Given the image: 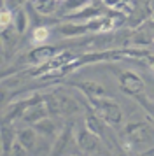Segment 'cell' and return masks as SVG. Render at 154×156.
Here are the masks:
<instances>
[{
    "instance_id": "obj_1",
    "label": "cell",
    "mask_w": 154,
    "mask_h": 156,
    "mask_svg": "<svg viewBox=\"0 0 154 156\" xmlns=\"http://www.w3.org/2000/svg\"><path fill=\"white\" fill-rule=\"evenodd\" d=\"M119 146L128 153L149 151L154 147V125L149 121H130L119 132Z\"/></svg>"
},
{
    "instance_id": "obj_2",
    "label": "cell",
    "mask_w": 154,
    "mask_h": 156,
    "mask_svg": "<svg viewBox=\"0 0 154 156\" xmlns=\"http://www.w3.org/2000/svg\"><path fill=\"white\" fill-rule=\"evenodd\" d=\"M86 104L89 107L91 112H95L103 121L109 128H117L123 125V109L116 100H112L109 95L107 97H93V98H86Z\"/></svg>"
},
{
    "instance_id": "obj_3",
    "label": "cell",
    "mask_w": 154,
    "mask_h": 156,
    "mask_svg": "<svg viewBox=\"0 0 154 156\" xmlns=\"http://www.w3.org/2000/svg\"><path fill=\"white\" fill-rule=\"evenodd\" d=\"M116 76H117L119 90L124 95L135 98L137 102H140L149 112H152V104H151L149 97L145 95V83H144L142 76H138L137 72H133V70H117Z\"/></svg>"
},
{
    "instance_id": "obj_4",
    "label": "cell",
    "mask_w": 154,
    "mask_h": 156,
    "mask_svg": "<svg viewBox=\"0 0 154 156\" xmlns=\"http://www.w3.org/2000/svg\"><path fill=\"white\" fill-rule=\"evenodd\" d=\"M46 105H47L49 116L51 118H67L75 112H82V107L79 100L70 97L63 90H53L46 93Z\"/></svg>"
},
{
    "instance_id": "obj_5",
    "label": "cell",
    "mask_w": 154,
    "mask_h": 156,
    "mask_svg": "<svg viewBox=\"0 0 154 156\" xmlns=\"http://www.w3.org/2000/svg\"><path fill=\"white\" fill-rule=\"evenodd\" d=\"M46 100V93H40V91H33L30 93L28 97L25 98H18L11 102L9 105L4 109V114H2V125H12L14 121L18 119H23V116L32 109L33 105L40 104Z\"/></svg>"
},
{
    "instance_id": "obj_6",
    "label": "cell",
    "mask_w": 154,
    "mask_h": 156,
    "mask_svg": "<svg viewBox=\"0 0 154 156\" xmlns=\"http://www.w3.org/2000/svg\"><path fill=\"white\" fill-rule=\"evenodd\" d=\"M105 142L95 135L93 132H89L86 126L77 128L75 130V147L77 153H81L84 156H98L103 151Z\"/></svg>"
},
{
    "instance_id": "obj_7",
    "label": "cell",
    "mask_w": 154,
    "mask_h": 156,
    "mask_svg": "<svg viewBox=\"0 0 154 156\" xmlns=\"http://www.w3.org/2000/svg\"><path fill=\"white\" fill-rule=\"evenodd\" d=\"M154 44V20H145L142 21L138 27L130 32V35L126 39L124 46H131V48H147Z\"/></svg>"
},
{
    "instance_id": "obj_8",
    "label": "cell",
    "mask_w": 154,
    "mask_h": 156,
    "mask_svg": "<svg viewBox=\"0 0 154 156\" xmlns=\"http://www.w3.org/2000/svg\"><path fill=\"white\" fill-rule=\"evenodd\" d=\"M95 2H96V0H60L56 16L74 20V18H77L81 12H84L88 7H91Z\"/></svg>"
},
{
    "instance_id": "obj_9",
    "label": "cell",
    "mask_w": 154,
    "mask_h": 156,
    "mask_svg": "<svg viewBox=\"0 0 154 156\" xmlns=\"http://www.w3.org/2000/svg\"><path fill=\"white\" fill-rule=\"evenodd\" d=\"M60 51L56 46H51V44H40V46H35L32 51H28L25 55V62L33 67H39V65H44L46 62H49L53 56H56Z\"/></svg>"
},
{
    "instance_id": "obj_10",
    "label": "cell",
    "mask_w": 154,
    "mask_h": 156,
    "mask_svg": "<svg viewBox=\"0 0 154 156\" xmlns=\"http://www.w3.org/2000/svg\"><path fill=\"white\" fill-rule=\"evenodd\" d=\"M70 86L77 90L84 98H93V97H107L109 93L105 90V86L96 81H72Z\"/></svg>"
},
{
    "instance_id": "obj_11",
    "label": "cell",
    "mask_w": 154,
    "mask_h": 156,
    "mask_svg": "<svg viewBox=\"0 0 154 156\" xmlns=\"http://www.w3.org/2000/svg\"><path fill=\"white\" fill-rule=\"evenodd\" d=\"M54 32L60 37H65V39H75V37H82L88 35V27H86V21H75V20H70L67 23H61L54 27Z\"/></svg>"
},
{
    "instance_id": "obj_12",
    "label": "cell",
    "mask_w": 154,
    "mask_h": 156,
    "mask_svg": "<svg viewBox=\"0 0 154 156\" xmlns=\"http://www.w3.org/2000/svg\"><path fill=\"white\" fill-rule=\"evenodd\" d=\"M98 4H102L107 11L119 12L123 16H131L135 12V2L133 0H96Z\"/></svg>"
},
{
    "instance_id": "obj_13",
    "label": "cell",
    "mask_w": 154,
    "mask_h": 156,
    "mask_svg": "<svg viewBox=\"0 0 154 156\" xmlns=\"http://www.w3.org/2000/svg\"><path fill=\"white\" fill-rule=\"evenodd\" d=\"M42 135L35 130L33 126H28V128H21L18 130L16 133V139L19 142L23 147H26L28 151H37V144H39V139Z\"/></svg>"
},
{
    "instance_id": "obj_14",
    "label": "cell",
    "mask_w": 154,
    "mask_h": 156,
    "mask_svg": "<svg viewBox=\"0 0 154 156\" xmlns=\"http://www.w3.org/2000/svg\"><path fill=\"white\" fill-rule=\"evenodd\" d=\"M46 118H49L47 105H46V102H40V104H37V105L32 107V109L23 116L21 121H25V123H28V125H37L39 121L46 119Z\"/></svg>"
},
{
    "instance_id": "obj_15",
    "label": "cell",
    "mask_w": 154,
    "mask_h": 156,
    "mask_svg": "<svg viewBox=\"0 0 154 156\" xmlns=\"http://www.w3.org/2000/svg\"><path fill=\"white\" fill-rule=\"evenodd\" d=\"M84 126L88 128L89 132H93L95 135H98V137L107 144V140H105V139H107V135H105V132H103V126H107V125H105L103 121L100 119L95 112H89V114H86V116H84Z\"/></svg>"
},
{
    "instance_id": "obj_16",
    "label": "cell",
    "mask_w": 154,
    "mask_h": 156,
    "mask_svg": "<svg viewBox=\"0 0 154 156\" xmlns=\"http://www.w3.org/2000/svg\"><path fill=\"white\" fill-rule=\"evenodd\" d=\"M58 4H60V0H32V2H30L32 9H33L37 14H40V16L56 14V11H58Z\"/></svg>"
},
{
    "instance_id": "obj_17",
    "label": "cell",
    "mask_w": 154,
    "mask_h": 156,
    "mask_svg": "<svg viewBox=\"0 0 154 156\" xmlns=\"http://www.w3.org/2000/svg\"><path fill=\"white\" fill-rule=\"evenodd\" d=\"M32 126L39 132V133H42L44 137H49V139H56L58 137V126H56V123L53 119H51V116L49 118H46V119L39 121L37 125H32Z\"/></svg>"
},
{
    "instance_id": "obj_18",
    "label": "cell",
    "mask_w": 154,
    "mask_h": 156,
    "mask_svg": "<svg viewBox=\"0 0 154 156\" xmlns=\"http://www.w3.org/2000/svg\"><path fill=\"white\" fill-rule=\"evenodd\" d=\"M28 23H30V18H28L25 7H19L14 11V23H12V28L16 32V35H23L28 28Z\"/></svg>"
},
{
    "instance_id": "obj_19",
    "label": "cell",
    "mask_w": 154,
    "mask_h": 156,
    "mask_svg": "<svg viewBox=\"0 0 154 156\" xmlns=\"http://www.w3.org/2000/svg\"><path fill=\"white\" fill-rule=\"evenodd\" d=\"M51 32H53V30L49 28V27H35V28L32 30V42H35L37 46L47 44L49 37H51Z\"/></svg>"
},
{
    "instance_id": "obj_20",
    "label": "cell",
    "mask_w": 154,
    "mask_h": 156,
    "mask_svg": "<svg viewBox=\"0 0 154 156\" xmlns=\"http://www.w3.org/2000/svg\"><path fill=\"white\" fill-rule=\"evenodd\" d=\"M12 23H14V11L4 4L2 9H0V28H2V32L12 28Z\"/></svg>"
},
{
    "instance_id": "obj_21",
    "label": "cell",
    "mask_w": 154,
    "mask_h": 156,
    "mask_svg": "<svg viewBox=\"0 0 154 156\" xmlns=\"http://www.w3.org/2000/svg\"><path fill=\"white\" fill-rule=\"evenodd\" d=\"M26 154H28V149H26V147H23L19 142H18V139H16V142H14L12 149L9 151V154H7V156H26Z\"/></svg>"
},
{
    "instance_id": "obj_22",
    "label": "cell",
    "mask_w": 154,
    "mask_h": 156,
    "mask_svg": "<svg viewBox=\"0 0 154 156\" xmlns=\"http://www.w3.org/2000/svg\"><path fill=\"white\" fill-rule=\"evenodd\" d=\"M32 0H5V5H9L12 11H16V9H19V7H25Z\"/></svg>"
},
{
    "instance_id": "obj_23",
    "label": "cell",
    "mask_w": 154,
    "mask_h": 156,
    "mask_svg": "<svg viewBox=\"0 0 154 156\" xmlns=\"http://www.w3.org/2000/svg\"><path fill=\"white\" fill-rule=\"evenodd\" d=\"M145 63L149 65V69H151V70H152V74H154V53H151V55L147 56Z\"/></svg>"
},
{
    "instance_id": "obj_24",
    "label": "cell",
    "mask_w": 154,
    "mask_h": 156,
    "mask_svg": "<svg viewBox=\"0 0 154 156\" xmlns=\"http://www.w3.org/2000/svg\"><path fill=\"white\" fill-rule=\"evenodd\" d=\"M142 154H145V156H154V147H151L149 151H145V153H142Z\"/></svg>"
},
{
    "instance_id": "obj_25",
    "label": "cell",
    "mask_w": 154,
    "mask_h": 156,
    "mask_svg": "<svg viewBox=\"0 0 154 156\" xmlns=\"http://www.w3.org/2000/svg\"><path fill=\"white\" fill-rule=\"evenodd\" d=\"M151 20H154V11H152V12H151Z\"/></svg>"
}]
</instances>
